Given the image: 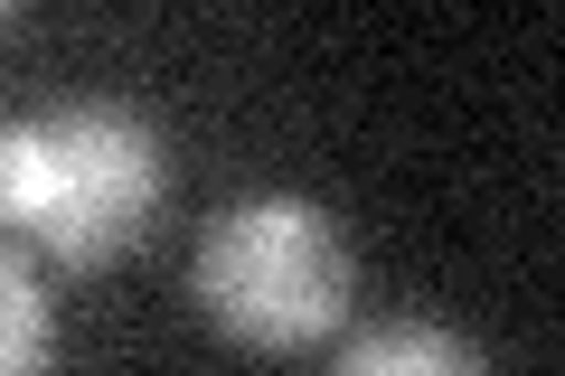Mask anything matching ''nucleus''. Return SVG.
Returning a JSON list of instances; mask_svg holds the SVG:
<instances>
[{
  "instance_id": "obj_1",
  "label": "nucleus",
  "mask_w": 565,
  "mask_h": 376,
  "mask_svg": "<svg viewBox=\"0 0 565 376\" xmlns=\"http://www.w3.org/2000/svg\"><path fill=\"white\" fill-rule=\"evenodd\" d=\"M170 198V141L132 104H39L0 122V236H29L47 264H95L132 255Z\"/></svg>"
},
{
  "instance_id": "obj_2",
  "label": "nucleus",
  "mask_w": 565,
  "mask_h": 376,
  "mask_svg": "<svg viewBox=\"0 0 565 376\" xmlns=\"http://www.w3.org/2000/svg\"><path fill=\"white\" fill-rule=\"evenodd\" d=\"M189 292H199L207 330H226L236 348H311L349 320L359 301V255H349L340 217L321 198L292 189H255V198L217 207L189 255Z\"/></svg>"
},
{
  "instance_id": "obj_3",
  "label": "nucleus",
  "mask_w": 565,
  "mask_h": 376,
  "mask_svg": "<svg viewBox=\"0 0 565 376\" xmlns=\"http://www.w3.org/2000/svg\"><path fill=\"white\" fill-rule=\"evenodd\" d=\"M330 376H490V357L444 320H377L340 348Z\"/></svg>"
},
{
  "instance_id": "obj_4",
  "label": "nucleus",
  "mask_w": 565,
  "mask_h": 376,
  "mask_svg": "<svg viewBox=\"0 0 565 376\" xmlns=\"http://www.w3.org/2000/svg\"><path fill=\"white\" fill-rule=\"evenodd\" d=\"M0 376H57V311L10 236H0Z\"/></svg>"
},
{
  "instance_id": "obj_5",
  "label": "nucleus",
  "mask_w": 565,
  "mask_h": 376,
  "mask_svg": "<svg viewBox=\"0 0 565 376\" xmlns=\"http://www.w3.org/2000/svg\"><path fill=\"white\" fill-rule=\"evenodd\" d=\"M0 20H10V10H0Z\"/></svg>"
}]
</instances>
